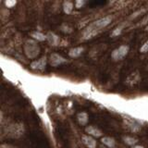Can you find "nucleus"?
Segmentation results:
<instances>
[{"label": "nucleus", "instance_id": "1", "mask_svg": "<svg viewBox=\"0 0 148 148\" xmlns=\"http://www.w3.org/2000/svg\"><path fill=\"white\" fill-rule=\"evenodd\" d=\"M113 21V16L112 15H106L102 18H99L90 23L84 30H83L82 37L83 40H90L92 37L96 36L99 32L108 27Z\"/></svg>", "mask_w": 148, "mask_h": 148}, {"label": "nucleus", "instance_id": "2", "mask_svg": "<svg viewBox=\"0 0 148 148\" xmlns=\"http://www.w3.org/2000/svg\"><path fill=\"white\" fill-rule=\"evenodd\" d=\"M23 51H24V54L28 58L35 60V58L40 55L41 48L38 45V42L29 38L25 41L24 45H23Z\"/></svg>", "mask_w": 148, "mask_h": 148}, {"label": "nucleus", "instance_id": "3", "mask_svg": "<svg viewBox=\"0 0 148 148\" xmlns=\"http://www.w3.org/2000/svg\"><path fill=\"white\" fill-rule=\"evenodd\" d=\"M25 128L21 123H11L6 129V136L8 138H20L23 135Z\"/></svg>", "mask_w": 148, "mask_h": 148}, {"label": "nucleus", "instance_id": "4", "mask_svg": "<svg viewBox=\"0 0 148 148\" xmlns=\"http://www.w3.org/2000/svg\"><path fill=\"white\" fill-rule=\"evenodd\" d=\"M129 52L130 46L128 45H120L111 52L110 57L113 61H120V60H122L127 57Z\"/></svg>", "mask_w": 148, "mask_h": 148}, {"label": "nucleus", "instance_id": "5", "mask_svg": "<svg viewBox=\"0 0 148 148\" xmlns=\"http://www.w3.org/2000/svg\"><path fill=\"white\" fill-rule=\"evenodd\" d=\"M67 62H68V60L66 59V58H64L63 56H61L58 53H51L48 57V63L51 67H54V68L61 66V65Z\"/></svg>", "mask_w": 148, "mask_h": 148}, {"label": "nucleus", "instance_id": "6", "mask_svg": "<svg viewBox=\"0 0 148 148\" xmlns=\"http://www.w3.org/2000/svg\"><path fill=\"white\" fill-rule=\"evenodd\" d=\"M48 63V58L43 57L41 58L32 60L30 64V68L34 71H44L46 68V65Z\"/></svg>", "mask_w": 148, "mask_h": 148}, {"label": "nucleus", "instance_id": "7", "mask_svg": "<svg viewBox=\"0 0 148 148\" xmlns=\"http://www.w3.org/2000/svg\"><path fill=\"white\" fill-rule=\"evenodd\" d=\"M85 131V133L88 134V135H90L94 138H102L103 137V132L101 131V130L96 127V126H94V125H88V126L85 127L84 129Z\"/></svg>", "mask_w": 148, "mask_h": 148}, {"label": "nucleus", "instance_id": "8", "mask_svg": "<svg viewBox=\"0 0 148 148\" xmlns=\"http://www.w3.org/2000/svg\"><path fill=\"white\" fill-rule=\"evenodd\" d=\"M124 123L126 127L132 132H138L141 130V125L132 118H124Z\"/></svg>", "mask_w": 148, "mask_h": 148}, {"label": "nucleus", "instance_id": "9", "mask_svg": "<svg viewBox=\"0 0 148 148\" xmlns=\"http://www.w3.org/2000/svg\"><path fill=\"white\" fill-rule=\"evenodd\" d=\"M82 142L87 148H96L97 147L96 139L90 136V135H88L86 133L82 135Z\"/></svg>", "mask_w": 148, "mask_h": 148}, {"label": "nucleus", "instance_id": "10", "mask_svg": "<svg viewBox=\"0 0 148 148\" xmlns=\"http://www.w3.org/2000/svg\"><path fill=\"white\" fill-rule=\"evenodd\" d=\"M46 41L47 43L52 45V46H58L59 45V42H60V38L59 36L55 34L54 32H48L46 34Z\"/></svg>", "mask_w": 148, "mask_h": 148}, {"label": "nucleus", "instance_id": "11", "mask_svg": "<svg viewBox=\"0 0 148 148\" xmlns=\"http://www.w3.org/2000/svg\"><path fill=\"white\" fill-rule=\"evenodd\" d=\"M84 46H75V47H72L69 50V52H68V55H69V58H77L79 57H81V56L83 54V52H84Z\"/></svg>", "mask_w": 148, "mask_h": 148}, {"label": "nucleus", "instance_id": "12", "mask_svg": "<svg viewBox=\"0 0 148 148\" xmlns=\"http://www.w3.org/2000/svg\"><path fill=\"white\" fill-rule=\"evenodd\" d=\"M77 121L82 126H87L88 121H89V115L85 111H82L77 114Z\"/></svg>", "mask_w": 148, "mask_h": 148}, {"label": "nucleus", "instance_id": "13", "mask_svg": "<svg viewBox=\"0 0 148 148\" xmlns=\"http://www.w3.org/2000/svg\"><path fill=\"white\" fill-rule=\"evenodd\" d=\"M140 79H141L140 73L138 71H134L130 74V76L127 78L126 83L128 85H134V84H136V83H138V82L140 81Z\"/></svg>", "mask_w": 148, "mask_h": 148}, {"label": "nucleus", "instance_id": "14", "mask_svg": "<svg viewBox=\"0 0 148 148\" xmlns=\"http://www.w3.org/2000/svg\"><path fill=\"white\" fill-rule=\"evenodd\" d=\"M30 37L36 42H44L46 41V34H43L39 31H32L30 32Z\"/></svg>", "mask_w": 148, "mask_h": 148}, {"label": "nucleus", "instance_id": "15", "mask_svg": "<svg viewBox=\"0 0 148 148\" xmlns=\"http://www.w3.org/2000/svg\"><path fill=\"white\" fill-rule=\"evenodd\" d=\"M101 143L108 148H115L116 147V140L110 136H103L101 138Z\"/></svg>", "mask_w": 148, "mask_h": 148}, {"label": "nucleus", "instance_id": "16", "mask_svg": "<svg viewBox=\"0 0 148 148\" xmlns=\"http://www.w3.org/2000/svg\"><path fill=\"white\" fill-rule=\"evenodd\" d=\"M122 141L125 145H127L129 146L133 147L134 145H136L138 143V139L136 137H133L131 135H125L122 137Z\"/></svg>", "mask_w": 148, "mask_h": 148}, {"label": "nucleus", "instance_id": "17", "mask_svg": "<svg viewBox=\"0 0 148 148\" xmlns=\"http://www.w3.org/2000/svg\"><path fill=\"white\" fill-rule=\"evenodd\" d=\"M75 8L74 4L71 1H64L62 3V9H63V12L67 15H69L71 14L73 11V8Z\"/></svg>", "mask_w": 148, "mask_h": 148}, {"label": "nucleus", "instance_id": "18", "mask_svg": "<svg viewBox=\"0 0 148 148\" xmlns=\"http://www.w3.org/2000/svg\"><path fill=\"white\" fill-rule=\"evenodd\" d=\"M59 28H60V31L64 32V34H71L73 31V28L69 24H68V23H62Z\"/></svg>", "mask_w": 148, "mask_h": 148}, {"label": "nucleus", "instance_id": "19", "mask_svg": "<svg viewBox=\"0 0 148 148\" xmlns=\"http://www.w3.org/2000/svg\"><path fill=\"white\" fill-rule=\"evenodd\" d=\"M122 31H123V27L118 26V27H116L114 30H112L110 35H111V37H118V36H119L120 34H121Z\"/></svg>", "mask_w": 148, "mask_h": 148}, {"label": "nucleus", "instance_id": "20", "mask_svg": "<svg viewBox=\"0 0 148 148\" xmlns=\"http://www.w3.org/2000/svg\"><path fill=\"white\" fill-rule=\"evenodd\" d=\"M86 4L85 0H76L75 3H74V6L77 9H81L82 8H83V6Z\"/></svg>", "mask_w": 148, "mask_h": 148}, {"label": "nucleus", "instance_id": "21", "mask_svg": "<svg viewBox=\"0 0 148 148\" xmlns=\"http://www.w3.org/2000/svg\"><path fill=\"white\" fill-rule=\"evenodd\" d=\"M147 52H148V39L142 45V46L140 47V53L145 54Z\"/></svg>", "mask_w": 148, "mask_h": 148}, {"label": "nucleus", "instance_id": "22", "mask_svg": "<svg viewBox=\"0 0 148 148\" xmlns=\"http://www.w3.org/2000/svg\"><path fill=\"white\" fill-rule=\"evenodd\" d=\"M4 4L6 5L7 8H13L17 4V1H13V0H7V1L4 2Z\"/></svg>", "mask_w": 148, "mask_h": 148}, {"label": "nucleus", "instance_id": "23", "mask_svg": "<svg viewBox=\"0 0 148 148\" xmlns=\"http://www.w3.org/2000/svg\"><path fill=\"white\" fill-rule=\"evenodd\" d=\"M139 25H140V26H145V27L148 25V13L145 14V17L143 18V20L141 21L140 24H139Z\"/></svg>", "mask_w": 148, "mask_h": 148}, {"label": "nucleus", "instance_id": "24", "mask_svg": "<svg viewBox=\"0 0 148 148\" xmlns=\"http://www.w3.org/2000/svg\"><path fill=\"white\" fill-rule=\"evenodd\" d=\"M1 148H18V147L9 145V143H3V145H1Z\"/></svg>", "mask_w": 148, "mask_h": 148}, {"label": "nucleus", "instance_id": "25", "mask_svg": "<svg viewBox=\"0 0 148 148\" xmlns=\"http://www.w3.org/2000/svg\"><path fill=\"white\" fill-rule=\"evenodd\" d=\"M132 148H145V146H143V145H134L133 147Z\"/></svg>", "mask_w": 148, "mask_h": 148}, {"label": "nucleus", "instance_id": "26", "mask_svg": "<svg viewBox=\"0 0 148 148\" xmlns=\"http://www.w3.org/2000/svg\"><path fill=\"white\" fill-rule=\"evenodd\" d=\"M98 148H108V147H106V145H104L103 143H102V145H100L98 146Z\"/></svg>", "mask_w": 148, "mask_h": 148}, {"label": "nucleus", "instance_id": "27", "mask_svg": "<svg viewBox=\"0 0 148 148\" xmlns=\"http://www.w3.org/2000/svg\"><path fill=\"white\" fill-rule=\"evenodd\" d=\"M145 31H148V25L145 28Z\"/></svg>", "mask_w": 148, "mask_h": 148}]
</instances>
